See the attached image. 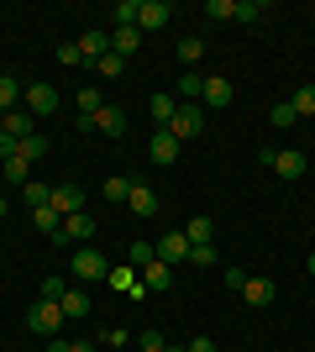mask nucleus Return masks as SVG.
Segmentation results:
<instances>
[{
	"mask_svg": "<svg viewBox=\"0 0 315 352\" xmlns=\"http://www.w3.org/2000/svg\"><path fill=\"white\" fill-rule=\"evenodd\" d=\"M58 63H63V69H79V63H84V53H79V43H63V47H58Z\"/></svg>",
	"mask_w": 315,
	"mask_h": 352,
	"instance_id": "nucleus-38",
	"label": "nucleus"
},
{
	"mask_svg": "<svg viewBox=\"0 0 315 352\" xmlns=\"http://www.w3.org/2000/svg\"><path fill=\"white\" fill-rule=\"evenodd\" d=\"M69 352H95V342H69Z\"/></svg>",
	"mask_w": 315,
	"mask_h": 352,
	"instance_id": "nucleus-45",
	"label": "nucleus"
},
{
	"mask_svg": "<svg viewBox=\"0 0 315 352\" xmlns=\"http://www.w3.org/2000/svg\"><path fill=\"white\" fill-rule=\"evenodd\" d=\"M105 200H110V206H126V195H132V179H105Z\"/></svg>",
	"mask_w": 315,
	"mask_h": 352,
	"instance_id": "nucleus-27",
	"label": "nucleus"
},
{
	"mask_svg": "<svg viewBox=\"0 0 315 352\" xmlns=\"http://www.w3.org/2000/svg\"><path fill=\"white\" fill-rule=\"evenodd\" d=\"M79 53H84V63H100L105 53H110V32H84V37H79Z\"/></svg>",
	"mask_w": 315,
	"mask_h": 352,
	"instance_id": "nucleus-16",
	"label": "nucleus"
},
{
	"mask_svg": "<svg viewBox=\"0 0 315 352\" xmlns=\"http://www.w3.org/2000/svg\"><path fill=\"white\" fill-rule=\"evenodd\" d=\"M200 100H205L210 111H226V105L237 100V89H231V79H226V74H210L205 89H200Z\"/></svg>",
	"mask_w": 315,
	"mask_h": 352,
	"instance_id": "nucleus-8",
	"label": "nucleus"
},
{
	"mask_svg": "<svg viewBox=\"0 0 315 352\" xmlns=\"http://www.w3.org/2000/svg\"><path fill=\"white\" fill-rule=\"evenodd\" d=\"M58 89L53 85H32V89H21V111H32V116H53L58 111Z\"/></svg>",
	"mask_w": 315,
	"mask_h": 352,
	"instance_id": "nucleus-6",
	"label": "nucleus"
},
{
	"mask_svg": "<svg viewBox=\"0 0 315 352\" xmlns=\"http://www.w3.org/2000/svg\"><path fill=\"white\" fill-rule=\"evenodd\" d=\"M305 274H310V279H315V252H310V258H305Z\"/></svg>",
	"mask_w": 315,
	"mask_h": 352,
	"instance_id": "nucleus-46",
	"label": "nucleus"
},
{
	"mask_svg": "<svg viewBox=\"0 0 315 352\" xmlns=\"http://www.w3.org/2000/svg\"><path fill=\"white\" fill-rule=\"evenodd\" d=\"M142 274V284H148V294H163V289H174V268L163 263V258H152L148 268H137Z\"/></svg>",
	"mask_w": 315,
	"mask_h": 352,
	"instance_id": "nucleus-14",
	"label": "nucleus"
},
{
	"mask_svg": "<svg viewBox=\"0 0 315 352\" xmlns=\"http://www.w3.org/2000/svg\"><path fill=\"white\" fill-rule=\"evenodd\" d=\"M95 232H100V221L79 210V216H63V226H58V236H53V242H69V248H90Z\"/></svg>",
	"mask_w": 315,
	"mask_h": 352,
	"instance_id": "nucleus-3",
	"label": "nucleus"
},
{
	"mask_svg": "<svg viewBox=\"0 0 315 352\" xmlns=\"http://www.w3.org/2000/svg\"><path fill=\"white\" fill-rule=\"evenodd\" d=\"M16 105H21V85H16L11 74H0V116H5V111H16Z\"/></svg>",
	"mask_w": 315,
	"mask_h": 352,
	"instance_id": "nucleus-24",
	"label": "nucleus"
},
{
	"mask_svg": "<svg viewBox=\"0 0 315 352\" xmlns=\"http://www.w3.org/2000/svg\"><path fill=\"white\" fill-rule=\"evenodd\" d=\"M148 111H152V121H158V132H168V121H174V111H179V95H163V89H158V95L148 100Z\"/></svg>",
	"mask_w": 315,
	"mask_h": 352,
	"instance_id": "nucleus-17",
	"label": "nucleus"
},
{
	"mask_svg": "<svg viewBox=\"0 0 315 352\" xmlns=\"http://www.w3.org/2000/svg\"><path fill=\"white\" fill-rule=\"evenodd\" d=\"M74 105H79V116H95V111H100V105H105V95H100V89H95V85H84V89H79V95H74Z\"/></svg>",
	"mask_w": 315,
	"mask_h": 352,
	"instance_id": "nucleus-25",
	"label": "nucleus"
},
{
	"mask_svg": "<svg viewBox=\"0 0 315 352\" xmlns=\"http://www.w3.org/2000/svg\"><path fill=\"white\" fill-rule=\"evenodd\" d=\"M163 352H189V347H174V342H168V347H163Z\"/></svg>",
	"mask_w": 315,
	"mask_h": 352,
	"instance_id": "nucleus-47",
	"label": "nucleus"
},
{
	"mask_svg": "<svg viewBox=\"0 0 315 352\" xmlns=\"http://www.w3.org/2000/svg\"><path fill=\"white\" fill-rule=\"evenodd\" d=\"M47 206L58 210V216H79V210H84V190H79V184H53V200H47Z\"/></svg>",
	"mask_w": 315,
	"mask_h": 352,
	"instance_id": "nucleus-12",
	"label": "nucleus"
},
{
	"mask_svg": "<svg viewBox=\"0 0 315 352\" xmlns=\"http://www.w3.org/2000/svg\"><path fill=\"white\" fill-rule=\"evenodd\" d=\"M5 210H11V206H5V195H0V216H5Z\"/></svg>",
	"mask_w": 315,
	"mask_h": 352,
	"instance_id": "nucleus-48",
	"label": "nucleus"
},
{
	"mask_svg": "<svg viewBox=\"0 0 315 352\" xmlns=\"http://www.w3.org/2000/svg\"><path fill=\"white\" fill-rule=\"evenodd\" d=\"M110 274V263H105V252L95 248H74V279L79 284H90V279H105Z\"/></svg>",
	"mask_w": 315,
	"mask_h": 352,
	"instance_id": "nucleus-5",
	"label": "nucleus"
},
{
	"mask_svg": "<svg viewBox=\"0 0 315 352\" xmlns=\"http://www.w3.org/2000/svg\"><path fill=\"white\" fill-rule=\"evenodd\" d=\"M32 221H37V226H43L47 236H58V226H63V216H58V210H53V206H43V210H32Z\"/></svg>",
	"mask_w": 315,
	"mask_h": 352,
	"instance_id": "nucleus-29",
	"label": "nucleus"
},
{
	"mask_svg": "<svg viewBox=\"0 0 315 352\" xmlns=\"http://www.w3.org/2000/svg\"><path fill=\"white\" fill-rule=\"evenodd\" d=\"M305 168H310V158H305L300 147H284V153H273V174H279V179H300Z\"/></svg>",
	"mask_w": 315,
	"mask_h": 352,
	"instance_id": "nucleus-13",
	"label": "nucleus"
},
{
	"mask_svg": "<svg viewBox=\"0 0 315 352\" xmlns=\"http://www.w3.org/2000/svg\"><path fill=\"white\" fill-rule=\"evenodd\" d=\"M168 132L179 137V142H195V137L205 132V111H200V100H179V111H174V121H168Z\"/></svg>",
	"mask_w": 315,
	"mask_h": 352,
	"instance_id": "nucleus-2",
	"label": "nucleus"
},
{
	"mask_svg": "<svg viewBox=\"0 0 315 352\" xmlns=\"http://www.w3.org/2000/svg\"><path fill=\"white\" fill-rule=\"evenodd\" d=\"M63 321H69V316H63V305H58V300H37V305L27 310L32 337H47V342H53V337L63 331Z\"/></svg>",
	"mask_w": 315,
	"mask_h": 352,
	"instance_id": "nucleus-1",
	"label": "nucleus"
},
{
	"mask_svg": "<svg viewBox=\"0 0 315 352\" xmlns=\"http://www.w3.org/2000/svg\"><path fill=\"white\" fill-rule=\"evenodd\" d=\"M137 47H142V32L137 27H116L110 32V53H116V58H132Z\"/></svg>",
	"mask_w": 315,
	"mask_h": 352,
	"instance_id": "nucleus-18",
	"label": "nucleus"
},
{
	"mask_svg": "<svg viewBox=\"0 0 315 352\" xmlns=\"http://www.w3.org/2000/svg\"><path fill=\"white\" fill-rule=\"evenodd\" d=\"M158 258H163L168 268L189 263V236H184V232H163V236H158Z\"/></svg>",
	"mask_w": 315,
	"mask_h": 352,
	"instance_id": "nucleus-9",
	"label": "nucleus"
},
{
	"mask_svg": "<svg viewBox=\"0 0 315 352\" xmlns=\"http://www.w3.org/2000/svg\"><path fill=\"white\" fill-rule=\"evenodd\" d=\"M43 153H47V137H37V132L21 137V147H16V158H27V163H37Z\"/></svg>",
	"mask_w": 315,
	"mask_h": 352,
	"instance_id": "nucleus-26",
	"label": "nucleus"
},
{
	"mask_svg": "<svg viewBox=\"0 0 315 352\" xmlns=\"http://www.w3.org/2000/svg\"><path fill=\"white\" fill-rule=\"evenodd\" d=\"M200 89H205V79H200V74H184L179 79V100H200Z\"/></svg>",
	"mask_w": 315,
	"mask_h": 352,
	"instance_id": "nucleus-35",
	"label": "nucleus"
},
{
	"mask_svg": "<svg viewBox=\"0 0 315 352\" xmlns=\"http://www.w3.org/2000/svg\"><path fill=\"white\" fill-rule=\"evenodd\" d=\"M205 16H210V21H237V0H210Z\"/></svg>",
	"mask_w": 315,
	"mask_h": 352,
	"instance_id": "nucleus-30",
	"label": "nucleus"
},
{
	"mask_svg": "<svg viewBox=\"0 0 315 352\" xmlns=\"http://www.w3.org/2000/svg\"><path fill=\"white\" fill-rule=\"evenodd\" d=\"M189 352H215V342H210V337H195V342H189Z\"/></svg>",
	"mask_w": 315,
	"mask_h": 352,
	"instance_id": "nucleus-43",
	"label": "nucleus"
},
{
	"mask_svg": "<svg viewBox=\"0 0 315 352\" xmlns=\"http://www.w3.org/2000/svg\"><path fill=\"white\" fill-rule=\"evenodd\" d=\"M0 132H11L16 142H21V137H32V111H21V105H16V111H5V116H0Z\"/></svg>",
	"mask_w": 315,
	"mask_h": 352,
	"instance_id": "nucleus-19",
	"label": "nucleus"
},
{
	"mask_svg": "<svg viewBox=\"0 0 315 352\" xmlns=\"http://www.w3.org/2000/svg\"><path fill=\"white\" fill-rule=\"evenodd\" d=\"M126 258H132L137 268H148L152 258H158V248H152V242H132V252H126Z\"/></svg>",
	"mask_w": 315,
	"mask_h": 352,
	"instance_id": "nucleus-37",
	"label": "nucleus"
},
{
	"mask_svg": "<svg viewBox=\"0 0 315 352\" xmlns=\"http://www.w3.org/2000/svg\"><path fill=\"white\" fill-rule=\"evenodd\" d=\"M137 11L142 0H116V27H137Z\"/></svg>",
	"mask_w": 315,
	"mask_h": 352,
	"instance_id": "nucleus-31",
	"label": "nucleus"
},
{
	"mask_svg": "<svg viewBox=\"0 0 315 352\" xmlns=\"http://www.w3.org/2000/svg\"><path fill=\"white\" fill-rule=\"evenodd\" d=\"M237 294H242L253 310H268V305H273V294H279V284H273L268 274H247V284H242Z\"/></svg>",
	"mask_w": 315,
	"mask_h": 352,
	"instance_id": "nucleus-4",
	"label": "nucleus"
},
{
	"mask_svg": "<svg viewBox=\"0 0 315 352\" xmlns=\"http://www.w3.org/2000/svg\"><path fill=\"white\" fill-rule=\"evenodd\" d=\"M179 137H174V132H152V142H148V158L152 163H158V168H168V163H179Z\"/></svg>",
	"mask_w": 315,
	"mask_h": 352,
	"instance_id": "nucleus-11",
	"label": "nucleus"
},
{
	"mask_svg": "<svg viewBox=\"0 0 315 352\" xmlns=\"http://www.w3.org/2000/svg\"><path fill=\"white\" fill-rule=\"evenodd\" d=\"M268 121H273V126H294V121H300V111H294L289 100H279V105L268 111Z\"/></svg>",
	"mask_w": 315,
	"mask_h": 352,
	"instance_id": "nucleus-32",
	"label": "nucleus"
},
{
	"mask_svg": "<svg viewBox=\"0 0 315 352\" xmlns=\"http://www.w3.org/2000/svg\"><path fill=\"white\" fill-rule=\"evenodd\" d=\"M137 342H142V352H163V347H168V342H163V331H142Z\"/></svg>",
	"mask_w": 315,
	"mask_h": 352,
	"instance_id": "nucleus-40",
	"label": "nucleus"
},
{
	"mask_svg": "<svg viewBox=\"0 0 315 352\" xmlns=\"http://www.w3.org/2000/svg\"><path fill=\"white\" fill-rule=\"evenodd\" d=\"M126 210H132V216H158V190H152V184H142V179H132V195H126Z\"/></svg>",
	"mask_w": 315,
	"mask_h": 352,
	"instance_id": "nucleus-10",
	"label": "nucleus"
},
{
	"mask_svg": "<svg viewBox=\"0 0 315 352\" xmlns=\"http://www.w3.org/2000/svg\"><path fill=\"white\" fill-rule=\"evenodd\" d=\"M47 200H53V184H27V206L32 210H43Z\"/></svg>",
	"mask_w": 315,
	"mask_h": 352,
	"instance_id": "nucleus-36",
	"label": "nucleus"
},
{
	"mask_svg": "<svg viewBox=\"0 0 315 352\" xmlns=\"http://www.w3.org/2000/svg\"><path fill=\"white\" fill-rule=\"evenodd\" d=\"M174 21V6L168 0H142V11H137V32L148 37V32H163Z\"/></svg>",
	"mask_w": 315,
	"mask_h": 352,
	"instance_id": "nucleus-7",
	"label": "nucleus"
},
{
	"mask_svg": "<svg viewBox=\"0 0 315 352\" xmlns=\"http://www.w3.org/2000/svg\"><path fill=\"white\" fill-rule=\"evenodd\" d=\"M47 352H69V342H63V337H53V342H47Z\"/></svg>",
	"mask_w": 315,
	"mask_h": 352,
	"instance_id": "nucleus-44",
	"label": "nucleus"
},
{
	"mask_svg": "<svg viewBox=\"0 0 315 352\" xmlns=\"http://www.w3.org/2000/svg\"><path fill=\"white\" fill-rule=\"evenodd\" d=\"M179 232L189 236V248H200V242H210V236H215V221H210V216H189Z\"/></svg>",
	"mask_w": 315,
	"mask_h": 352,
	"instance_id": "nucleus-20",
	"label": "nucleus"
},
{
	"mask_svg": "<svg viewBox=\"0 0 315 352\" xmlns=\"http://www.w3.org/2000/svg\"><path fill=\"white\" fill-rule=\"evenodd\" d=\"M16 147H21V142H16L11 132H0V163H5V158H16Z\"/></svg>",
	"mask_w": 315,
	"mask_h": 352,
	"instance_id": "nucleus-42",
	"label": "nucleus"
},
{
	"mask_svg": "<svg viewBox=\"0 0 315 352\" xmlns=\"http://www.w3.org/2000/svg\"><path fill=\"white\" fill-rule=\"evenodd\" d=\"M263 16V0H237V21H257Z\"/></svg>",
	"mask_w": 315,
	"mask_h": 352,
	"instance_id": "nucleus-39",
	"label": "nucleus"
},
{
	"mask_svg": "<svg viewBox=\"0 0 315 352\" xmlns=\"http://www.w3.org/2000/svg\"><path fill=\"white\" fill-rule=\"evenodd\" d=\"M63 289H69L63 279H43V300H63Z\"/></svg>",
	"mask_w": 315,
	"mask_h": 352,
	"instance_id": "nucleus-41",
	"label": "nucleus"
},
{
	"mask_svg": "<svg viewBox=\"0 0 315 352\" xmlns=\"http://www.w3.org/2000/svg\"><path fill=\"white\" fill-rule=\"evenodd\" d=\"M289 105L300 111V121H305V116H315V85H300V89H294V100H289Z\"/></svg>",
	"mask_w": 315,
	"mask_h": 352,
	"instance_id": "nucleus-28",
	"label": "nucleus"
},
{
	"mask_svg": "<svg viewBox=\"0 0 315 352\" xmlns=\"http://www.w3.org/2000/svg\"><path fill=\"white\" fill-rule=\"evenodd\" d=\"M200 58H205V43H200V37H184V43H179V63H184V74H200Z\"/></svg>",
	"mask_w": 315,
	"mask_h": 352,
	"instance_id": "nucleus-22",
	"label": "nucleus"
},
{
	"mask_svg": "<svg viewBox=\"0 0 315 352\" xmlns=\"http://www.w3.org/2000/svg\"><path fill=\"white\" fill-rule=\"evenodd\" d=\"M95 132L121 137V132H126V111H121V105H100V111H95Z\"/></svg>",
	"mask_w": 315,
	"mask_h": 352,
	"instance_id": "nucleus-15",
	"label": "nucleus"
},
{
	"mask_svg": "<svg viewBox=\"0 0 315 352\" xmlns=\"http://www.w3.org/2000/svg\"><path fill=\"white\" fill-rule=\"evenodd\" d=\"M0 179H11V184L27 190V184H32V163L27 158H5V163H0Z\"/></svg>",
	"mask_w": 315,
	"mask_h": 352,
	"instance_id": "nucleus-23",
	"label": "nucleus"
},
{
	"mask_svg": "<svg viewBox=\"0 0 315 352\" xmlns=\"http://www.w3.org/2000/svg\"><path fill=\"white\" fill-rule=\"evenodd\" d=\"M63 316H69V321H79V316H90V294L84 289H74V284H69V289H63Z\"/></svg>",
	"mask_w": 315,
	"mask_h": 352,
	"instance_id": "nucleus-21",
	"label": "nucleus"
},
{
	"mask_svg": "<svg viewBox=\"0 0 315 352\" xmlns=\"http://www.w3.org/2000/svg\"><path fill=\"white\" fill-rule=\"evenodd\" d=\"M95 69H100V79H121V74H126V58H116V53H105V58L95 63Z\"/></svg>",
	"mask_w": 315,
	"mask_h": 352,
	"instance_id": "nucleus-33",
	"label": "nucleus"
},
{
	"mask_svg": "<svg viewBox=\"0 0 315 352\" xmlns=\"http://www.w3.org/2000/svg\"><path fill=\"white\" fill-rule=\"evenodd\" d=\"M215 263V242H200V248H189V268H210Z\"/></svg>",
	"mask_w": 315,
	"mask_h": 352,
	"instance_id": "nucleus-34",
	"label": "nucleus"
}]
</instances>
